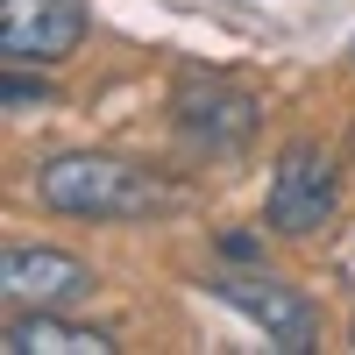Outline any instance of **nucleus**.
<instances>
[{"mask_svg":"<svg viewBox=\"0 0 355 355\" xmlns=\"http://www.w3.org/2000/svg\"><path fill=\"white\" fill-rule=\"evenodd\" d=\"M348 341H355V327H348Z\"/></svg>","mask_w":355,"mask_h":355,"instance_id":"nucleus-9","label":"nucleus"},{"mask_svg":"<svg viewBox=\"0 0 355 355\" xmlns=\"http://www.w3.org/2000/svg\"><path fill=\"white\" fill-rule=\"evenodd\" d=\"M0 284H8V299H21V306H71V299H85L100 277L85 270L78 256H64V249H8V263H0Z\"/></svg>","mask_w":355,"mask_h":355,"instance_id":"nucleus-6","label":"nucleus"},{"mask_svg":"<svg viewBox=\"0 0 355 355\" xmlns=\"http://www.w3.org/2000/svg\"><path fill=\"white\" fill-rule=\"evenodd\" d=\"M214 299H227L234 313H249L256 327H263V341L284 348V355H306V348L320 341L313 299H306V291H291V284H277V277H263V270H220V277H214Z\"/></svg>","mask_w":355,"mask_h":355,"instance_id":"nucleus-2","label":"nucleus"},{"mask_svg":"<svg viewBox=\"0 0 355 355\" xmlns=\"http://www.w3.org/2000/svg\"><path fill=\"white\" fill-rule=\"evenodd\" d=\"M334 220V157L320 142H291L270 171V227L277 234H320Z\"/></svg>","mask_w":355,"mask_h":355,"instance_id":"nucleus-3","label":"nucleus"},{"mask_svg":"<svg viewBox=\"0 0 355 355\" xmlns=\"http://www.w3.org/2000/svg\"><path fill=\"white\" fill-rule=\"evenodd\" d=\"M178 128L192 142H206V150H234L256 128V100L220 85V78H185L178 85Z\"/></svg>","mask_w":355,"mask_h":355,"instance_id":"nucleus-5","label":"nucleus"},{"mask_svg":"<svg viewBox=\"0 0 355 355\" xmlns=\"http://www.w3.org/2000/svg\"><path fill=\"white\" fill-rule=\"evenodd\" d=\"M85 43L78 0H0V57L8 64H57Z\"/></svg>","mask_w":355,"mask_h":355,"instance_id":"nucleus-4","label":"nucleus"},{"mask_svg":"<svg viewBox=\"0 0 355 355\" xmlns=\"http://www.w3.org/2000/svg\"><path fill=\"white\" fill-rule=\"evenodd\" d=\"M8 355H114V341L100 327H71V320H57L50 306L8 320V341H0Z\"/></svg>","mask_w":355,"mask_h":355,"instance_id":"nucleus-7","label":"nucleus"},{"mask_svg":"<svg viewBox=\"0 0 355 355\" xmlns=\"http://www.w3.org/2000/svg\"><path fill=\"white\" fill-rule=\"evenodd\" d=\"M36 100H50V85H43V78H21V71H15V78H8V107L21 114V107H36Z\"/></svg>","mask_w":355,"mask_h":355,"instance_id":"nucleus-8","label":"nucleus"},{"mask_svg":"<svg viewBox=\"0 0 355 355\" xmlns=\"http://www.w3.org/2000/svg\"><path fill=\"white\" fill-rule=\"evenodd\" d=\"M36 199L50 214H71V220H142L164 206V185L150 171H135L121 157H100V150H64L36 171Z\"/></svg>","mask_w":355,"mask_h":355,"instance_id":"nucleus-1","label":"nucleus"}]
</instances>
